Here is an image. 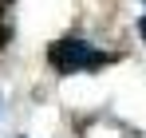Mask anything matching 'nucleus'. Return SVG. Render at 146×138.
I'll list each match as a JSON object with an SVG mask.
<instances>
[{
  "label": "nucleus",
  "instance_id": "1",
  "mask_svg": "<svg viewBox=\"0 0 146 138\" xmlns=\"http://www.w3.org/2000/svg\"><path fill=\"white\" fill-rule=\"evenodd\" d=\"M48 63L59 71V75H79V71L107 67L111 55L99 51L95 44H87V40H79V36H67V40H55V44L48 47Z\"/></svg>",
  "mask_w": 146,
  "mask_h": 138
},
{
  "label": "nucleus",
  "instance_id": "2",
  "mask_svg": "<svg viewBox=\"0 0 146 138\" xmlns=\"http://www.w3.org/2000/svg\"><path fill=\"white\" fill-rule=\"evenodd\" d=\"M12 44V0H0V47Z\"/></svg>",
  "mask_w": 146,
  "mask_h": 138
},
{
  "label": "nucleus",
  "instance_id": "3",
  "mask_svg": "<svg viewBox=\"0 0 146 138\" xmlns=\"http://www.w3.org/2000/svg\"><path fill=\"white\" fill-rule=\"evenodd\" d=\"M138 32H142V40H146V16H142V20H138Z\"/></svg>",
  "mask_w": 146,
  "mask_h": 138
}]
</instances>
